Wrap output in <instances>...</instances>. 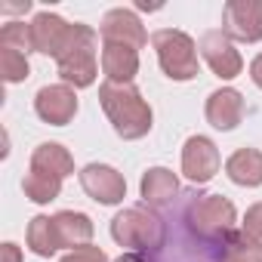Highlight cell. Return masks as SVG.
Segmentation results:
<instances>
[{"label": "cell", "instance_id": "1", "mask_svg": "<svg viewBox=\"0 0 262 262\" xmlns=\"http://www.w3.org/2000/svg\"><path fill=\"white\" fill-rule=\"evenodd\" d=\"M99 102L120 139L133 142V139H142L151 133V123H155L151 105L133 83H108L105 80L99 86Z\"/></svg>", "mask_w": 262, "mask_h": 262}, {"label": "cell", "instance_id": "2", "mask_svg": "<svg viewBox=\"0 0 262 262\" xmlns=\"http://www.w3.org/2000/svg\"><path fill=\"white\" fill-rule=\"evenodd\" d=\"M111 237L120 247H126V253H148V250L164 247L167 228H164L161 216H155L145 207H123L111 219Z\"/></svg>", "mask_w": 262, "mask_h": 262}, {"label": "cell", "instance_id": "3", "mask_svg": "<svg viewBox=\"0 0 262 262\" xmlns=\"http://www.w3.org/2000/svg\"><path fill=\"white\" fill-rule=\"evenodd\" d=\"M96 50H99V34H96V28L74 22L71 43H68L65 53L56 59L62 83H68V86H74V90L93 86V83H96V74H99Z\"/></svg>", "mask_w": 262, "mask_h": 262}, {"label": "cell", "instance_id": "4", "mask_svg": "<svg viewBox=\"0 0 262 262\" xmlns=\"http://www.w3.org/2000/svg\"><path fill=\"white\" fill-rule=\"evenodd\" d=\"M151 47L158 53V62H161V71L170 77V80H194L201 65H198V43L185 34V31H176V28H161L151 34Z\"/></svg>", "mask_w": 262, "mask_h": 262}, {"label": "cell", "instance_id": "5", "mask_svg": "<svg viewBox=\"0 0 262 262\" xmlns=\"http://www.w3.org/2000/svg\"><path fill=\"white\" fill-rule=\"evenodd\" d=\"M188 228L204 237V241H222L231 234L234 222H237V210L228 198L222 194H198L188 210H185Z\"/></svg>", "mask_w": 262, "mask_h": 262}, {"label": "cell", "instance_id": "6", "mask_svg": "<svg viewBox=\"0 0 262 262\" xmlns=\"http://www.w3.org/2000/svg\"><path fill=\"white\" fill-rule=\"evenodd\" d=\"M222 34L241 43L262 40V0H228L222 10Z\"/></svg>", "mask_w": 262, "mask_h": 262}, {"label": "cell", "instance_id": "7", "mask_svg": "<svg viewBox=\"0 0 262 262\" xmlns=\"http://www.w3.org/2000/svg\"><path fill=\"white\" fill-rule=\"evenodd\" d=\"M204 62L210 65V71L219 77V80H231L244 71V59L234 47V40H228L222 31H207L198 43Z\"/></svg>", "mask_w": 262, "mask_h": 262}, {"label": "cell", "instance_id": "8", "mask_svg": "<svg viewBox=\"0 0 262 262\" xmlns=\"http://www.w3.org/2000/svg\"><path fill=\"white\" fill-rule=\"evenodd\" d=\"M34 111L43 123L50 126H65L74 120L77 114V96H74V86L68 83H50V86H40L37 96H34Z\"/></svg>", "mask_w": 262, "mask_h": 262}, {"label": "cell", "instance_id": "9", "mask_svg": "<svg viewBox=\"0 0 262 262\" xmlns=\"http://www.w3.org/2000/svg\"><path fill=\"white\" fill-rule=\"evenodd\" d=\"M80 188L96 201V204H105V207H114L126 198V182L123 176L108 167V164H86L80 173Z\"/></svg>", "mask_w": 262, "mask_h": 262}, {"label": "cell", "instance_id": "10", "mask_svg": "<svg viewBox=\"0 0 262 262\" xmlns=\"http://www.w3.org/2000/svg\"><path fill=\"white\" fill-rule=\"evenodd\" d=\"M182 173L188 182L204 185L219 173V148L207 136H191L182 145Z\"/></svg>", "mask_w": 262, "mask_h": 262}, {"label": "cell", "instance_id": "11", "mask_svg": "<svg viewBox=\"0 0 262 262\" xmlns=\"http://www.w3.org/2000/svg\"><path fill=\"white\" fill-rule=\"evenodd\" d=\"M99 34H102L105 43H123V47H133L136 53L148 43V34H145L139 16H136L133 10H123V7L108 10V13L102 16Z\"/></svg>", "mask_w": 262, "mask_h": 262}, {"label": "cell", "instance_id": "12", "mask_svg": "<svg viewBox=\"0 0 262 262\" xmlns=\"http://www.w3.org/2000/svg\"><path fill=\"white\" fill-rule=\"evenodd\" d=\"M71 34H74V25H68L62 16L56 13H37L31 19V40H34V53H43V56H53L59 59L65 53V47L71 43Z\"/></svg>", "mask_w": 262, "mask_h": 262}, {"label": "cell", "instance_id": "13", "mask_svg": "<svg viewBox=\"0 0 262 262\" xmlns=\"http://www.w3.org/2000/svg\"><path fill=\"white\" fill-rule=\"evenodd\" d=\"M204 114H207L210 126L222 129V133H231V129H234V126L244 120V96H241L234 86L213 90V93L207 96Z\"/></svg>", "mask_w": 262, "mask_h": 262}, {"label": "cell", "instance_id": "14", "mask_svg": "<svg viewBox=\"0 0 262 262\" xmlns=\"http://www.w3.org/2000/svg\"><path fill=\"white\" fill-rule=\"evenodd\" d=\"M102 74L108 83H133L139 74V53L123 43H105L102 47Z\"/></svg>", "mask_w": 262, "mask_h": 262}, {"label": "cell", "instance_id": "15", "mask_svg": "<svg viewBox=\"0 0 262 262\" xmlns=\"http://www.w3.org/2000/svg\"><path fill=\"white\" fill-rule=\"evenodd\" d=\"M139 194L148 207H167L179 194V179L167 167H151V170H145V176L139 182Z\"/></svg>", "mask_w": 262, "mask_h": 262}, {"label": "cell", "instance_id": "16", "mask_svg": "<svg viewBox=\"0 0 262 262\" xmlns=\"http://www.w3.org/2000/svg\"><path fill=\"white\" fill-rule=\"evenodd\" d=\"M56 222V234H59V244L71 250H80L93 241V219L86 213H77V210H62L53 216Z\"/></svg>", "mask_w": 262, "mask_h": 262}, {"label": "cell", "instance_id": "17", "mask_svg": "<svg viewBox=\"0 0 262 262\" xmlns=\"http://www.w3.org/2000/svg\"><path fill=\"white\" fill-rule=\"evenodd\" d=\"M225 173L234 185H244V188L262 185V151L259 148H237L225 161Z\"/></svg>", "mask_w": 262, "mask_h": 262}, {"label": "cell", "instance_id": "18", "mask_svg": "<svg viewBox=\"0 0 262 262\" xmlns=\"http://www.w3.org/2000/svg\"><path fill=\"white\" fill-rule=\"evenodd\" d=\"M31 167L65 179V176L74 173V158H71L68 148L59 145V142H40V145L31 151Z\"/></svg>", "mask_w": 262, "mask_h": 262}, {"label": "cell", "instance_id": "19", "mask_svg": "<svg viewBox=\"0 0 262 262\" xmlns=\"http://www.w3.org/2000/svg\"><path fill=\"white\" fill-rule=\"evenodd\" d=\"M25 241H28V250L37 253V256H43V259H50V256H56V250H62L53 216H34V219L28 222Z\"/></svg>", "mask_w": 262, "mask_h": 262}, {"label": "cell", "instance_id": "20", "mask_svg": "<svg viewBox=\"0 0 262 262\" xmlns=\"http://www.w3.org/2000/svg\"><path fill=\"white\" fill-rule=\"evenodd\" d=\"M22 188H25V198L34 201V204H53L59 194H62V179L53 176V173H43V170H28L25 179H22Z\"/></svg>", "mask_w": 262, "mask_h": 262}, {"label": "cell", "instance_id": "21", "mask_svg": "<svg viewBox=\"0 0 262 262\" xmlns=\"http://www.w3.org/2000/svg\"><path fill=\"white\" fill-rule=\"evenodd\" d=\"M222 262H262V247L253 244L244 231H231L225 237Z\"/></svg>", "mask_w": 262, "mask_h": 262}, {"label": "cell", "instance_id": "22", "mask_svg": "<svg viewBox=\"0 0 262 262\" xmlns=\"http://www.w3.org/2000/svg\"><path fill=\"white\" fill-rule=\"evenodd\" d=\"M0 74H4L7 83H22L31 74L28 65V53H19L13 47H0Z\"/></svg>", "mask_w": 262, "mask_h": 262}, {"label": "cell", "instance_id": "23", "mask_svg": "<svg viewBox=\"0 0 262 262\" xmlns=\"http://www.w3.org/2000/svg\"><path fill=\"white\" fill-rule=\"evenodd\" d=\"M0 47H13L19 53H31L34 40H31V25L25 22H7L0 28Z\"/></svg>", "mask_w": 262, "mask_h": 262}, {"label": "cell", "instance_id": "24", "mask_svg": "<svg viewBox=\"0 0 262 262\" xmlns=\"http://www.w3.org/2000/svg\"><path fill=\"white\" fill-rule=\"evenodd\" d=\"M253 244H259L262 247V201L259 204H253L250 210H247V216H244V228H241Z\"/></svg>", "mask_w": 262, "mask_h": 262}, {"label": "cell", "instance_id": "25", "mask_svg": "<svg viewBox=\"0 0 262 262\" xmlns=\"http://www.w3.org/2000/svg\"><path fill=\"white\" fill-rule=\"evenodd\" d=\"M62 262H111V259L105 256V250H99V247L86 244V247H80V250L65 253V256H62Z\"/></svg>", "mask_w": 262, "mask_h": 262}, {"label": "cell", "instance_id": "26", "mask_svg": "<svg viewBox=\"0 0 262 262\" xmlns=\"http://www.w3.org/2000/svg\"><path fill=\"white\" fill-rule=\"evenodd\" d=\"M4 262H22V250H19L13 241L4 244Z\"/></svg>", "mask_w": 262, "mask_h": 262}, {"label": "cell", "instance_id": "27", "mask_svg": "<svg viewBox=\"0 0 262 262\" xmlns=\"http://www.w3.org/2000/svg\"><path fill=\"white\" fill-rule=\"evenodd\" d=\"M250 77H253V83L262 90V53H259V56L250 62Z\"/></svg>", "mask_w": 262, "mask_h": 262}, {"label": "cell", "instance_id": "28", "mask_svg": "<svg viewBox=\"0 0 262 262\" xmlns=\"http://www.w3.org/2000/svg\"><path fill=\"white\" fill-rule=\"evenodd\" d=\"M114 262H148L142 253H123V256H117Z\"/></svg>", "mask_w": 262, "mask_h": 262}]
</instances>
